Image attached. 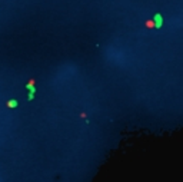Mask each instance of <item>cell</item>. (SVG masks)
<instances>
[{
  "mask_svg": "<svg viewBox=\"0 0 183 182\" xmlns=\"http://www.w3.org/2000/svg\"><path fill=\"white\" fill-rule=\"evenodd\" d=\"M33 98H34V93L30 92V95H29V100H33Z\"/></svg>",
  "mask_w": 183,
  "mask_h": 182,
  "instance_id": "obj_4",
  "label": "cell"
},
{
  "mask_svg": "<svg viewBox=\"0 0 183 182\" xmlns=\"http://www.w3.org/2000/svg\"><path fill=\"white\" fill-rule=\"evenodd\" d=\"M7 108H10V109H16L17 108V100L16 99H12L7 102Z\"/></svg>",
  "mask_w": 183,
  "mask_h": 182,
  "instance_id": "obj_2",
  "label": "cell"
},
{
  "mask_svg": "<svg viewBox=\"0 0 183 182\" xmlns=\"http://www.w3.org/2000/svg\"><path fill=\"white\" fill-rule=\"evenodd\" d=\"M146 24H148V27H152V26H154V23H153V20H150V22H148V23H146Z\"/></svg>",
  "mask_w": 183,
  "mask_h": 182,
  "instance_id": "obj_3",
  "label": "cell"
},
{
  "mask_svg": "<svg viewBox=\"0 0 183 182\" xmlns=\"http://www.w3.org/2000/svg\"><path fill=\"white\" fill-rule=\"evenodd\" d=\"M153 23H154V27H156V29H160V27H162V24H163V17H162L160 13H156V15H154Z\"/></svg>",
  "mask_w": 183,
  "mask_h": 182,
  "instance_id": "obj_1",
  "label": "cell"
}]
</instances>
